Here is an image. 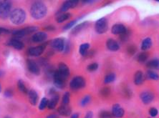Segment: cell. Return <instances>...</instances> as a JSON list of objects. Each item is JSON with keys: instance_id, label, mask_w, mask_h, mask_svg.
<instances>
[{"instance_id": "cell-24", "label": "cell", "mask_w": 159, "mask_h": 118, "mask_svg": "<svg viewBox=\"0 0 159 118\" xmlns=\"http://www.w3.org/2000/svg\"><path fill=\"white\" fill-rule=\"evenodd\" d=\"M151 47H152V39L150 37L145 38L142 41L141 46L142 52H146L147 50L151 49Z\"/></svg>"}, {"instance_id": "cell-20", "label": "cell", "mask_w": 159, "mask_h": 118, "mask_svg": "<svg viewBox=\"0 0 159 118\" xmlns=\"http://www.w3.org/2000/svg\"><path fill=\"white\" fill-rule=\"evenodd\" d=\"M28 95V99H29V101L30 104L32 105H36L37 104V102H38V94L37 93V92L34 90H29L27 93Z\"/></svg>"}, {"instance_id": "cell-29", "label": "cell", "mask_w": 159, "mask_h": 118, "mask_svg": "<svg viewBox=\"0 0 159 118\" xmlns=\"http://www.w3.org/2000/svg\"><path fill=\"white\" fill-rule=\"evenodd\" d=\"M116 79V75L115 73L111 72L106 75V77L104 78V83L105 84H110V83L114 82Z\"/></svg>"}, {"instance_id": "cell-27", "label": "cell", "mask_w": 159, "mask_h": 118, "mask_svg": "<svg viewBox=\"0 0 159 118\" xmlns=\"http://www.w3.org/2000/svg\"><path fill=\"white\" fill-rule=\"evenodd\" d=\"M71 17V14L69 12H65V13H61L57 16L56 18V20L58 23H62L65 22V21L68 20Z\"/></svg>"}, {"instance_id": "cell-50", "label": "cell", "mask_w": 159, "mask_h": 118, "mask_svg": "<svg viewBox=\"0 0 159 118\" xmlns=\"http://www.w3.org/2000/svg\"><path fill=\"white\" fill-rule=\"evenodd\" d=\"M1 90H2V87H1V85H0V92H1Z\"/></svg>"}, {"instance_id": "cell-49", "label": "cell", "mask_w": 159, "mask_h": 118, "mask_svg": "<svg viewBox=\"0 0 159 118\" xmlns=\"http://www.w3.org/2000/svg\"><path fill=\"white\" fill-rule=\"evenodd\" d=\"M83 2V4H93V3H94L95 2V1H88V0H85V1H83L82 2Z\"/></svg>"}, {"instance_id": "cell-44", "label": "cell", "mask_w": 159, "mask_h": 118, "mask_svg": "<svg viewBox=\"0 0 159 118\" xmlns=\"http://www.w3.org/2000/svg\"><path fill=\"white\" fill-rule=\"evenodd\" d=\"M4 95L7 98H11L13 96V92L11 90H7L4 92Z\"/></svg>"}, {"instance_id": "cell-12", "label": "cell", "mask_w": 159, "mask_h": 118, "mask_svg": "<svg viewBox=\"0 0 159 118\" xmlns=\"http://www.w3.org/2000/svg\"><path fill=\"white\" fill-rule=\"evenodd\" d=\"M154 94L150 91H144L142 92L140 94V98H141L142 103L145 105H148L154 99Z\"/></svg>"}, {"instance_id": "cell-51", "label": "cell", "mask_w": 159, "mask_h": 118, "mask_svg": "<svg viewBox=\"0 0 159 118\" xmlns=\"http://www.w3.org/2000/svg\"><path fill=\"white\" fill-rule=\"evenodd\" d=\"M4 118H10V117H5Z\"/></svg>"}, {"instance_id": "cell-41", "label": "cell", "mask_w": 159, "mask_h": 118, "mask_svg": "<svg viewBox=\"0 0 159 118\" xmlns=\"http://www.w3.org/2000/svg\"><path fill=\"white\" fill-rule=\"evenodd\" d=\"M158 114V110L156 107H151L149 110V115L152 117H156Z\"/></svg>"}, {"instance_id": "cell-1", "label": "cell", "mask_w": 159, "mask_h": 118, "mask_svg": "<svg viewBox=\"0 0 159 118\" xmlns=\"http://www.w3.org/2000/svg\"><path fill=\"white\" fill-rule=\"evenodd\" d=\"M48 12V8L43 2H35L30 8V15L35 20H41Z\"/></svg>"}, {"instance_id": "cell-15", "label": "cell", "mask_w": 159, "mask_h": 118, "mask_svg": "<svg viewBox=\"0 0 159 118\" xmlns=\"http://www.w3.org/2000/svg\"><path fill=\"white\" fill-rule=\"evenodd\" d=\"M127 32V27L122 24H116L111 28V32L113 34H119V35H121V34L125 33Z\"/></svg>"}, {"instance_id": "cell-35", "label": "cell", "mask_w": 159, "mask_h": 118, "mask_svg": "<svg viewBox=\"0 0 159 118\" xmlns=\"http://www.w3.org/2000/svg\"><path fill=\"white\" fill-rule=\"evenodd\" d=\"M137 50L138 48L136 46L134 45H129L127 47V52L130 56H133V55H134L135 53H136Z\"/></svg>"}, {"instance_id": "cell-31", "label": "cell", "mask_w": 159, "mask_h": 118, "mask_svg": "<svg viewBox=\"0 0 159 118\" xmlns=\"http://www.w3.org/2000/svg\"><path fill=\"white\" fill-rule=\"evenodd\" d=\"M17 85H18V88H19V90H20V91L21 92H22V93H24V94L28 93L29 90H27L26 85H25V84L22 80H19L17 82Z\"/></svg>"}, {"instance_id": "cell-6", "label": "cell", "mask_w": 159, "mask_h": 118, "mask_svg": "<svg viewBox=\"0 0 159 118\" xmlns=\"http://www.w3.org/2000/svg\"><path fill=\"white\" fill-rule=\"evenodd\" d=\"M37 27H28L22 29L14 30V31L11 32V34H12V35L15 37V38L16 39L22 38V37H24L25 36L27 35V34L35 32L37 31Z\"/></svg>"}, {"instance_id": "cell-28", "label": "cell", "mask_w": 159, "mask_h": 118, "mask_svg": "<svg viewBox=\"0 0 159 118\" xmlns=\"http://www.w3.org/2000/svg\"><path fill=\"white\" fill-rule=\"evenodd\" d=\"M149 55L147 52H141L139 53V55L137 57V60L138 62H140V63H145V62H147V60L148 59Z\"/></svg>"}, {"instance_id": "cell-37", "label": "cell", "mask_w": 159, "mask_h": 118, "mask_svg": "<svg viewBox=\"0 0 159 118\" xmlns=\"http://www.w3.org/2000/svg\"><path fill=\"white\" fill-rule=\"evenodd\" d=\"M99 118H113V116L108 111L102 110L99 113Z\"/></svg>"}, {"instance_id": "cell-11", "label": "cell", "mask_w": 159, "mask_h": 118, "mask_svg": "<svg viewBox=\"0 0 159 118\" xmlns=\"http://www.w3.org/2000/svg\"><path fill=\"white\" fill-rule=\"evenodd\" d=\"M50 94L51 95V99L48 102V108L50 109V110H53L57 105L60 96L54 90H52V91H50Z\"/></svg>"}, {"instance_id": "cell-18", "label": "cell", "mask_w": 159, "mask_h": 118, "mask_svg": "<svg viewBox=\"0 0 159 118\" xmlns=\"http://www.w3.org/2000/svg\"><path fill=\"white\" fill-rule=\"evenodd\" d=\"M145 81V75L143 72L141 70L135 72L134 77H133V82L135 85H141Z\"/></svg>"}, {"instance_id": "cell-32", "label": "cell", "mask_w": 159, "mask_h": 118, "mask_svg": "<svg viewBox=\"0 0 159 118\" xmlns=\"http://www.w3.org/2000/svg\"><path fill=\"white\" fill-rule=\"evenodd\" d=\"M111 90L109 87H104L100 90V94L101 95L102 98H107V97L110 96L111 94Z\"/></svg>"}, {"instance_id": "cell-36", "label": "cell", "mask_w": 159, "mask_h": 118, "mask_svg": "<svg viewBox=\"0 0 159 118\" xmlns=\"http://www.w3.org/2000/svg\"><path fill=\"white\" fill-rule=\"evenodd\" d=\"M78 20H72V21H70V22L67 23V24H65L64 27H63V28H62L63 31H67V30H68V29H70L72 28V27H74V25L77 22H78Z\"/></svg>"}, {"instance_id": "cell-17", "label": "cell", "mask_w": 159, "mask_h": 118, "mask_svg": "<svg viewBox=\"0 0 159 118\" xmlns=\"http://www.w3.org/2000/svg\"><path fill=\"white\" fill-rule=\"evenodd\" d=\"M48 39V34L44 32H36L33 34V36L32 37V42L35 43H40L43 42L45 41Z\"/></svg>"}, {"instance_id": "cell-23", "label": "cell", "mask_w": 159, "mask_h": 118, "mask_svg": "<svg viewBox=\"0 0 159 118\" xmlns=\"http://www.w3.org/2000/svg\"><path fill=\"white\" fill-rule=\"evenodd\" d=\"M88 24H89L88 22H83L80 23V24H79L77 25V26L75 27L74 28H72L71 33L73 34V35H76V34L80 33L83 29H85L86 27L88 26Z\"/></svg>"}, {"instance_id": "cell-26", "label": "cell", "mask_w": 159, "mask_h": 118, "mask_svg": "<svg viewBox=\"0 0 159 118\" xmlns=\"http://www.w3.org/2000/svg\"><path fill=\"white\" fill-rule=\"evenodd\" d=\"M89 49H90V44L89 43H83L80 46L79 48V52L82 56H87L88 53L89 52Z\"/></svg>"}, {"instance_id": "cell-46", "label": "cell", "mask_w": 159, "mask_h": 118, "mask_svg": "<svg viewBox=\"0 0 159 118\" xmlns=\"http://www.w3.org/2000/svg\"><path fill=\"white\" fill-rule=\"evenodd\" d=\"M84 118H93V112H91V111H89V112L86 113Z\"/></svg>"}, {"instance_id": "cell-9", "label": "cell", "mask_w": 159, "mask_h": 118, "mask_svg": "<svg viewBox=\"0 0 159 118\" xmlns=\"http://www.w3.org/2000/svg\"><path fill=\"white\" fill-rule=\"evenodd\" d=\"M48 43L43 44V45L37 46V47H30L28 50V55L32 57H39L44 52V50L47 47Z\"/></svg>"}, {"instance_id": "cell-10", "label": "cell", "mask_w": 159, "mask_h": 118, "mask_svg": "<svg viewBox=\"0 0 159 118\" xmlns=\"http://www.w3.org/2000/svg\"><path fill=\"white\" fill-rule=\"evenodd\" d=\"M79 1L78 0H70V1H66L62 4L61 7L59 10V14L65 13L68 11L70 9H72L78 5Z\"/></svg>"}, {"instance_id": "cell-42", "label": "cell", "mask_w": 159, "mask_h": 118, "mask_svg": "<svg viewBox=\"0 0 159 118\" xmlns=\"http://www.w3.org/2000/svg\"><path fill=\"white\" fill-rule=\"evenodd\" d=\"M129 37H130V32L128 30L127 32H125V33H124L123 34H121V35H120V40L122 41V42L127 41L128 39V38H129Z\"/></svg>"}, {"instance_id": "cell-4", "label": "cell", "mask_w": 159, "mask_h": 118, "mask_svg": "<svg viewBox=\"0 0 159 118\" xmlns=\"http://www.w3.org/2000/svg\"><path fill=\"white\" fill-rule=\"evenodd\" d=\"M95 32L99 34H105L108 30V21L106 17L98 20L95 24Z\"/></svg>"}, {"instance_id": "cell-45", "label": "cell", "mask_w": 159, "mask_h": 118, "mask_svg": "<svg viewBox=\"0 0 159 118\" xmlns=\"http://www.w3.org/2000/svg\"><path fill=\"white\" fill-rule=\"evenodd\" d=\"M44 30H47V31H54L55 30V27L53 26V25H49V26H47L44 27Z\"/></svg>"}, {"instance_id": "cell-40", "label": "cell", "mask_w": 159, "mask_h": 118, "mask_svg": "<svg viewBox=\"0 0 159 118\" xmlns=\"http://www.w3.org/2000/svg\"><path fill=\"white\" fill-rule=\"evenodd\" d=\"M98 69V64L97 63V62H93V63H91L87 67L88 71L90 72L96 71Z\"/></svg>"}, {"instance_id": "cell-33", "label": "cell", "mask_w": 159, "mask_h": 118, "mask_svg": "<svg viewBox=\"0 0 159 118\" xmlns=\"http://www.w3.org/2000/svg\"><path fill=\"white\" fill-rule=\"evenodd\" d=\"M48 102H49V100L48 99V98H43V99H42L40 103H39V110H44L46 107H48Z\"/></svg>"}, {"instance_id": "cell-47", "label": "cell", "mask_w": 159, "mask_h": 118, "mask_svg": "<svg viewBox=\"0 0 159 118\" xmlns=\"http://www.w3.org/2000/svg\"><path fill=\"white\" fill-rule=\"evenodd\" d=\"M79 113H74L71 115L70 118H79Z\"/></svg>"}, {"instance_id": "cell-16", "label": "cell", "mask_w": 159, "mask_h": 118, "mask_svg": "<svg viewBox=\"0 0 159 118\" xmlns=\"http://www.w3.org/2000/svg\"><path fill=\"white\" fill-rule=\"evenodd\" d=\"M106 47L107 50L110 51H112V52H116L119 49H120V45L119 43L115 40L114 39L110 38L107 39L106 41Z\"/></svg>"}, {"instance_id": "cell-39", "label": "cell", "mask_w": 159, "mask_h": 118, "mask_svg": "<svg viewBox=\"0 0 159 118\" xmlns=\"http://www.w3.org/2000/svg\"><path fill=\"white\" fill-rule=\"evenodd\" d=\"M123 93L126 98H130L132 97V90H130L128 87H125L123 89Z\"/></svg>"}, {"instance_id": "cell-5", "label": "cell", "mask_w": 159, "mask_h": 118, "mask_svg": "<svg viewBox=\"0 0 159 118\" xmlns=\"http://www.w3.org/2000/svg\"><path fill=\"white\" fill-rule=\"evenodd\" d=\"M85 85L86 82L85 79L81 76H76V77L72 78L70 82V87L72 90H80L85 87Z\"/></svg>"}, {"instance_id": "cell-3", "label": "cell", "mask_w": 159, "mask_h": 118, "mask_svg": "<svg viewBox=\"0 0 159 118\" xmlns=\"http://www.w3.org/2000/svg\"><path fill=\"white\" fill-rule=\"evenodd\" d=\"M11 10V2L7 0L0 1V18L5 20L9 17Z\"/></svg>"}, {"instance_id": "cell-14", "label": "cell", "mask_w": 159, "mask_h": 118, "mask_svg": "<svg viewBox=\"0 0 159 118\" xmlns=\"http://www.w3.org/2000/svg\"><path fill=\"white\" fill-rule=\"evenodd\" d=\"M27 69L33 75H37L40 72V69H39L38 64H37L36 62H34L32 59L27 60Z\"/></svg>"}, {"instance_id": "cell-22", "label": "cell", "mask_w": 159, "mask_h": 118, "mask_svg": "<svg viewBox=\"0 0 159 118\" xmlns=\"http://www.w3.org/2000/svg\"><path fill=\"white\" fill-rule=\"evenodd\" d=\"M58 72L62 75L64 77H67L70 75V68L66 64H65L64 62H60L58 65Z\"/></svg>"}, {"instance_id": "cell-25", "label": "cell", "mask_w": 159, "mask_h": 118, "mask_svg": "<svg viewBox=\"0 0 159 118\" xmlns=\"http://www.w3.org/2000/svg\"><path fill=\"white\" fill-rule=\"evenodd\" d=\"M146 67L151 69H159V59L155 58L146 62Z\"/></svg>"}, {"instance_id": "cell-43", "label": "cell", "mask_w": 159, "mask_h": 118, "mask_svg": "<svg viewBox=\"0 0 159 118\" xmlns=\"http://www.w3.org/2000/svg\"><path fill=\"white\" fill-rule=\"evenodd\" d=\"M11 31L4 27H0V34H10Z\"/></svg>"}, {"instance_id": "cell-19", "label": "cell", "mask_w": 159, "mask_h": 118, "mask_svg": "<svg viewBox=\"0 0 159 118\" xmlns=\"http://www.w3.org/2000/svg\"><path fill=\"white\" fill-rule=\"evenodd\" d=\"M7 44L9 46H10V47L15 48V50H21L25 47L24 43L16 38L11 39L8 42Z\"/></svg>"}, {"instance_id": "cell-30", "label": "cell", "mask_w": 159, "mask_h": 118, "mask_svg": "<svg viewBox=\"0 0 159 118\" xmlns=\"http://www.w3.org/2000/svg\"><path fill=\"white\" fill-rule=\"evenodd\" d=\"M146 77L149 79V80H159L158 74L156 73V72H154L153 70H151V69H149V70L147 71Z\"/></svg>"}, {"instance_id": "cell-21", "label": "cell", "mask_w": 159, "mask_h": 118, "mask_svg": "<svg viewBox=\"0 0 159 118\" xmlns=\"http://www.w3.org/2000/svg\"><path fill=\"white\" fill-rule=\"evenodd\" d=\"M57 112L60 115H62V116L68 117L71 115L72 109L68 105H62L61 106H60L59 108H58Z\"/></svg>"}, {"instance_id": "cell-48", "label": "cell", "mask_w": 159, "mask_h": 118, "mask_svg": "<svg viewBox=\"0 0 159 118\" xmlns=\"http://www.w3.org/2000/svg\"><path fill=\"white\" fill-rule=\"evenodd\" d=\"M47 118H57V116L55 114H51L49 115Z\"/></svg>"}, {"instance_id": "cell-8", "label": "cell", "mask_w": 159, "mask_h": 118, "mask_svg": "<svg viewBox=\"0 0 159 118\" xmlns=\"http://www.w3.org/2000/svg\"><path fill=\"white\" fill-rule=\"evenodd\" d=\"M65 45H66L65 39L61 37L54 39L50 42V46L52 47V49L57 52H63L65 50Z\"/></svg>"}, {"instance_id": "cell-7", "label": "cell", "mask_w": 159, "mask_h": 118, "mask_svg": "<svg viewBox=\"0 0 159 118\" xmlns=\"http://www.w3.org/2000/svg\"><path fill=\"white\" fill-rule=\"evenodd\" d=\"M66 77L61 75L58 70H55L53 75V82L55 86L58 89L65 88L66 85Z\"/></svg>"}, {"instance_id": "cell-38", "label": "cell", "mask_w": 159, "mask_h": 118, "mask_svg": "<svg viewBox=\"0 0 159 118\" xmlns=\"http://www.w3.org/2000/svg\"><path fill=\"white\" fill-rule=\"evenodd\" d=\"M91 100V96L90 95H85L84 96V98L81 99L80 101V105L83 107H85L87 105H88L90 103V102Z\"/></svg>"}, {"instance_id": "cell-34", "label": "cell", "mask_w": 159, "mask_h": 118, "mask_svg": "<svg viewBox=\"0 0 159 118\" xmlns=\"http://www.w3.org/2000/svg\"><path fill=\"white\" fill-rule=\"evenodd\" d=\"M70 101V92H65V93L64 94V95H63V97H62V105H68Z\"/></svg>"}, {"instance_id": "cell-2", "label": "cell", "mask_w": 159, "mask_h": 118, "mask_svg": "<svg viewBox=\"0 0 159 118\" xmlns=\"http://www.w3.org/2000/svg\"><path fill=\"white\" fill-rule=\"evenodd\" d=\"M9 19L14 24L20 25L23 24L26 20V12L22 9H15L11 11Z\"/></svg>"}, {"instance_id": "cell-13", "label": "cell", "mask_w": 159, "mask_h": 118, "mask_svg": "<svg viewBox=\"0 0 159 118\" xmlns=\"http://www.w3.org/2000/svg\"><path fill=\"white\" fill-rule=\"evenodd\" d=\"M111 113L113 117L122 118L125 115V110L119 104H114L113 107H112Z\"/></svg>"}]
</instances>
